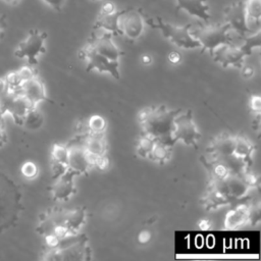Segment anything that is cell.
Returning <instances> with one entry per match:
<instances>
[{
	"mask_svg": "<svg viewBox=\"0 0 261 261\" xmlns=\"http://www.w3.org/2000/svg\"><path fill=\"white\" fill-rule=\"evenodd\" d=\"M179 112L180 109L171 110L164 105L147 106L141 109L138 119L142 134L172 147L175 144L172 137L173 120Z\"/></svg>",
	"mask_w": 261,
	"mask_h": 261,
	"instance_id": "cell-1",
	"label": "cell"
},
{
	"mask_svg": "<svg viewBox=\"0 0 261 261\" xmlns=\"http://www.w3.org/2000/svg\"><path fill=\"white\" fill-rule=\"evenodd\" d=\"M22 195L19 186L7 173L0 170V234L14 227L22 211Z\"/></svg>",
	"mask_w": 261,
	"mask_h": 261,
	"instance_id": "cell-2",
	"label": "cell"
},
{
	"mask_svg": "<svg viewBox=\"0 0 261 261\" xmlns=\"http://www.w3.org/2000/svg\"><path fill=\"white\" fill-rule=\"evenodd\" d=\"M145 23L152 29L159 30L162 35L171 43L182 49H196L201 48L199 41L192 34V24H186L182 27L174 25L164 21L160 17L145 19Z\"/></svg>",
	"mask_w": 261,
	"mask_h": 261,
	"instance_id": "cell-3",
	"label": "cell"
},
{
	"mask_svg": "<svg viewBox=\"0 0 261 261\" xmlns=\"http://www.w3.org/2000/svg\"><path fill=\"white\" fill-rule=\"evenodd\" d=\"M191 32L193 36L199 41L201 48L203 50L209 51L210 54L219 46L233 43L230 36V28L225 22L222 24L201 27L195 32Z\"/></svg>",
	"mask_w": 261,
	"mask_h": 261,
	"instance_id": "cell-4",
	"label": "cell"
},
{
	"mask_svg": "<svg viewBox=\"0 0 261 261\" xmlns=\"http://www.w3.org/2000/svg\"><path fill=\"white\" fill-rule=\"evenodd\" d=\"M46 39L47 34L45 32L37 29L30 30L25 39L18 43L14 51V56L19 59H27L28 64L31 66L37 65L39 56L46 52Z\"/></svg>",
	"mask_w": 261,
	"mask_h": 261,
	"instance_id": "cell-5",
	"label": "cell"
},
{
	"mask_svg": "<svg viewBox=\"0 0 261 261\" xmlns=\"http://www.w3.org/2000/svg\"><path fill=\"white\" fill-rule=\"evenodd\" d=\"M32 108L34 107L19 92H11L6 88L0 93V114L4 116L9 113L18 125L22 124L24 116Z\"/></svg>",
	"mask_w": 261,
	"mask_h": 261,
	"instance_id": "cell-6",
	"label": "cell"
},
{
	"mask_svg": "<svg viewBox=\"0 0 261 261\" xmlns=\"http://www.w3.org/2000/svg\"><path fill=\"white\" fill-rule=\"evenodd\" d=\"M172 137L174 142H182L187 146L194 148L198 147V142L201 138V133L194 121L192 111L189 110L185 113H178L173 120Z\"/></svg>",
	"mask_w": 261,
	"mask_h": 261,
	"instance_id": "cell-7",
	"label": "cell"
},
{
	"mask_svg": "<svg viewBox=\"0 0 261 261\" xmlns=\"http://www.w3.org/2000/svg\"><path fill=\"white\" fill-rule=\"evenodd\" d=\"M80 57L86 61V70H97L100 73L109 72L113 77L119 80V62L111 61L96 52L88 43L79 51Z\"/></svg>",
	"mask_w": 261,
	"mask_h": 261,
	"instance_id": "cell-8",
	"label": "cell"
},
{
	"mask_svg": "<svg viewBox=\"0 0 261 261\" xmlns=\"http://www.w3.org/2000/svg\"><path fill=\"white\" fill-rule=\"evenodd\" d=\"M118 27L121 35L135 41L141 37L145 28V17L140 9H123L118 17Z\"/></svg>",
	"mask_w": 261,
	"mask_h": 261,
	"instance_id": "cell-9",
	"label": "cell"
},
{
	"mask_svg": "<svg viewBox=\"0 0 261 261\" xmlns=\"http://www.w3.org/2000/svg\"><path fill=\"white\" fill-rule=\"evenodd\" d=\"M231 199L224 181V178H210V184L204 196V206L208 210L216 209L230 203Z\"/></svg>",
	"mask_w": 261,
	"mask_h": 261,
	"instance_id": "cell-10",
	"label": "cell"
},
{
	"mask_svg": "<svg viewBox=\"0 0 261 261\" xmlns=\"http://www.w3.org/2000/svg\"><path fill=\"white\" fill-rule=\"evenodd\" d=\"M211 56L213 60L222 67L233 66L241 68L247 55L240 46L231 43L219 46L211 53Z\"/></svg>",
	"mask_w": 261,
	"mask_h": 261,
	"instance_id": "cell-11",
	"label": "cell"
},
{
	"mask_svg": "<svg viewBox=\"0 0 261 261\" xmlns=\"http://www.w3.org/2000/svg\"><path fill=\"white\" fill-rule=\"evenodd\" d=\"M113 35L105 32L101 36H97L95 33L91 35L88 44L99 54L107 59L115 62H119L120 57L124 54L113 42Z\"/></svg>",
	"mask_w": 261,
	"mask_h": 261,
	"instance_id": "cell-12",
	"label": "cell"
},
{
	"mask_svg": "<svg viewBox=\"0 0 261 261\" xmlns=\"http://www.w3.org/2000/svg\"><path fill=\"white\" fill-rule=\"evenodd\" d=\"M224 20L230 31H234L241 37L252 33L247 25L244 1H236L227 6L224 10Z\"/></svg>",
	"mask_w": 261,
	"mask_h": 261,
	"instance_id": "cell-13",
	"label": "cell"
},
{
	"mask_svg": "<svg viewBox=\"0 0 261 261\" xmlns=\"http://www.w3.org/2000/svg\"><path fill=\"white\" fill-rule=\"evenodd\" d=\"M68 161L67 168L75 174H85L89 171L91 165L89 156L84 149L82 142H72L67 145Z\"/></svg>",
	"mask_w": 261,
	"mask_h": 261,
	"instance_id": "cell-14",
	"label": "cell"
},
{
	"mask_svg": "<svg viewBox=\"0 0 261 261\" xmlns=\"http://www.w3.org/2000/svg\"><path fill=\"white\" fill-rule=\"evenodd\" d=\"M19 92L25 97V99L34 108H36L40 102L50 101L46 94L44 82L38 75V73L33 77L24 81L20 86Z\"/></svg>",
	"mask_w": 261,
	"mask_h": 261,
	"instance_id": "cell-15",
	"label": "cell"
},
{
	"mask_svg": "<svg viewBox=\"0 0 261 261\" xmlns=\"http://www.w3.org/2000/svg\"><path fill=\"white\" fill-rule=\"evenodd\" d=\"M76 175L70 169H66L59 176L55 178L54 184L51 186L50 191L54 200L57 201H67L74 194V184L73 176Z\"/></svg>",
	"mask_w": 261,
	"mask_h": 261,
	"instance_id": "cell-16",
	"label": "cell"
},
{
	"mask_svg": "<svg viewBox=\"0 0 261 261\" xmlns=\"http://www.w3.org/2000/svg\"><path fill=\"white\" fill-rule=\"evenodd\" d=\"M84 140L82 144L84 146L85 151L87 152L91 165L92 159L95 157H99L102 155H106L107 152V142L104 134H86L82 136Z\"/></svg>",
	"mask_w": 261,
	"mask_h": 261,
	"instance_id": "cell-17",
	"label": "cell"
},
{
	"mask_svg": "<svg viewBox=\"0 0 261 261\" xmlns=\"http://www.w3.org/2000/svg\"><path fill=\"white\" fill-rule=\"evenodd\" d=\"M175 2L176 10H185L190 15L206 22L211 18L207 0H175Z\"/></svg>",
	"mask_w": 261,
	"mask_h": 261,
	"instance_id": "cell-18",
	"label": "cell"
},
{
	"mask_svg": "<svg viewBox=\"0 0 261 261\" xmlns=\"http://www.w3.org/2000/svg\"><path fill=\"white\" fill-rule=\"evenodd\" d=\"M234 137L227 134H221L215 137L208 147V154L213 158L233 154Z\"/></svg>",
	"mask_w": 261,
	"mask_h": 261,
	"instance_id": "cell-19",
	"label": "cell"
},
{
	"mask_svg": "<svg viewBox=\"0 0 261 261\" xmlns=\"http://www.w3.org/2000/svg\"><path fill=\"white\" fill-rule=\"evenodd\" d=\"M249 210L250 205L246 203L237 205L225 215L224 227L226 229H236L245 225L249 221Z\"/></svg>",
	"mask_w": 261,
	"mask_h": 261,
	"instance_id": "cell-20",
	"label": "cell"
},
{
	"mask_svg": "<svg viewBox=\"0 0 261 261\" xmlns=\"http://www.w3.org/2000/svg\"><path fill=\"white\" fill-rule=\"evenodd\" d=\"M228 195L231 200H240L245 198L251 188L246 184L243 176L240 174H228L224 178Z\"/></svg>",
	"mask_w": 261,
	"mask_h": 261,
	"instance_id": "cell-21",
	"label": "cell"
},
{
	"mask_svg": "<svg viewBox=\"0 0 261 261\" xmlns=\"http://www.w3.org/2000/svg\"><path fill=\"white\" fill-rule=\"evenodd\" d=\"M51 158H52V169L54 173V178H56L67 169V161H68L67 145L54 144L51 149Z\"/></svg>",
	"mask_w": 261,
	"mask_h": 261,
	"instance_id": "cell-22",
	"label": "cell"
},
{
	"mask_svg": "<svg viewBox=\"0 0 261 261\" xmlns=\"http://www.w3.org/2000/svg\"><path fill=\"white\" fill-rule=\"evenodd\" d=\"M121 12H122V10H116V11L110 12V13L99 12V14L95 20L94 29L95 30L103 29V30H105V32L111 33L113 36L121 35V32L118 27V17Z\"/></svg>",
	"mask_w": 261,
	"mask_h": 261,
	"instance_id": "cell-23",
	"label": "cell"
},
{
	"mask_svg": "<svg viewBox=\"0 0 261 261\" xmlns=\"http://www.w3.org/2000/svg\"><path fill=\"white\" fill-rule=\"evenodd\" d=\"M246 21L249 30L254 33L260 29L261 21V0L244 1Z\"/></svg>",
	"mask_w": 261,
	"mask_h": 261,
	"instance_id": "cell-24",
	"label": "cell"
},
{
	"mask_svg": "<svg viewBox=\"0 0 261 261\" xmlns=\"http://www.w3.org/2000/svg\"><path fill=\"white\" fill-rule=\"evenodd\" d=\"M254 150L253 143L243 136H236L234 137V149L233 155L250 161L251 155Z\"/></svg>",
	"mask_w": 261,
	"mask_h": 261,
	"instance_id": "cell-25",
	"label": "cell"
},
{
	"mask_svg": "<svg viewBox=\"0 0 261 261\" xmlns=\"http://www.w3.org/2000/svg\"><path fill=\"white\" fill-rule=\"evenodd\" d=\"M86 219V212L82 208L65 211V223L71 233H75L81 228Z\"/></svg>",
	"mask_w": 261,
	"mask_h": 261,
	"instance_id": "cell-26",
	"label": "cell"
},
{
	"mask_svg": "<svg viewBox=\"0 0 261 261\" xmlns=\"http://www.w3.org/2000/svg\"><path fill=\"white\" fill-rule=\"evenodd\" d=\"M171 156V147L161 142L155 141V144L150 152L149 158L160 164L166 163Z\"/></svg>",
	"mask_w": 261,
	"mask_h": 261,
	"instance_id": "cell-27",
	"label": "cell"
},
{
	"mask_svg": "<svg viewBox=\"0 0 261 261\" xmlns=\"http://www.w3.org/2000/svg\"><path fill=\"white\" fill-rule=\"evenodd\" d=\"M244 42L243 44L240 46L242 48V50L245 52V54L251 55L253 53V50L255 48H259L260 44H261V32L260 29L257 30L254 33H251L250 36H243Z\"/></svg>",
	"mask_w": 261,
	"mask_h": 261,
	"instance_id": "cell-28",
	"label": "cell"
},
{
	"mask_svg": "<svg viewBox=\"0 0 261 261\" xmlns=\"http://www.w3.org/2000/svg\"><path fill=\"white\" fill-rule=\"evenodd\" d=\"M43 115L41 112H39L36 108H32L31 110H29V112L27 113V115L23 118L22 124L21 126H24L28 129H38L42 124H43Z\"/></svg>",
	"mask_w": 261,
	"mask_h": 261,
	"instance_id": "cell-29",
	"label": "cell"
},
{
	"mask_svg": "<svg viewBox=\"0 0 261 261\" xmlns=\"http://www.w3.org/2000/svg\"><path fill=\"white\" fill-rule=\"evenodd\" d=\"M154 144H155V140L154 139H152L149 136H146V135L142 134L139 137L137 145H136V152H137V154L140 157L149 158L150 152H151Z\"/></svg>",
	"mask_w": 261,
	"mask_h": 261,
	"instance_id": "cell-30",
	"label": "cell"
},
{
	"mask_svg": "<svg viewBox=\"0 0 261 261\" xmlns=\"http://www.w3.org/2000/svg\"><path fill=\"white\" fill-rule=\"evenodd\" d=\"M87 134H104L106 129V120L98 115L94 114L89 117L87 124H86Z\"/></svg>",
	"mask_w": 261,
	"mask_h": 261,
	"instance_id": "cell-31",
	"label": "cell"
},
{
	"mask_svg": "<svg viewBox=\"0 0 261 261\" xmlns=\"http://www.w3.org/2000/svg\"><path fill=\"white\" fill-rule=\"evenodd\" d=\"M20 171H21V174L29 178V179H33L37 176L38 174V167L37 165L34 163V162H31V161H28V162H24L22 165H21V168H20Z\"/></svg>",
	"mask_w": 261,
	"mask_h": 261,
	"instance_id": "cell-32",
	"label": "cell"
},
{
	"mask_svg": "<svg viewBox=\"0 0 261 261\" xmlns=\"http://www.w3.org/2000/svg\"><path fill=\"white\" fill-rule=\"evenodd\" d=\"M242 176H243L244 180L246 181V184H247L251 189L258 186V181H259L258 176H257L254 172L249 171V169L246 170V171L242 174Z\"/></svg>",
	"mask_w": 261,
	"mask_h": 261,
	"instance_id": "cell-33",
	"label": "cell"
},
{
	"mask_svg": "<svg viewBox=\"0 0 261 261\" xmlns=\"http://www.w3.org/2000/svg\"><path fill=\"white\" fill-rule=\"evenodd\" d=\"M250 109L252 112H254L255 114H259L261 111V98L258 95H253L251 96L250 99Z\"/></svg>",
	"mask_w": 261,
	"mask_h": 261,
	"instance_id": "cell-34",
	"label": "cell"
},
{
	"mask_svg": "<svg viewBox=\"0 0 261 261\" xmlns=\"http://www.w3.org/2000/svg\"><path fill=\"white\" fill-rule=\"evenodd\" d=\"M7 143V134L4 123V116L0 114V148Z\"/></svg>",
	"mask_w": 261,
	"mask_h": 261,
	"instance_id": "cell-35",
	"label": "cell"
},
{
	"mask_svg": "<svg viewBox=\"0 0 261 261\" xmlns=\"http://www.w3.org/2000/svg\"><path fill=\"white\" fill-rule=\"evenodd\" d=\"M42 1L57 12L62 10V7L65 3V0H42Z\"/></svg>",
	"mask_w": 261,
	"mask_h": 261,
	"instance_id": "cell-36",
	"label": "cell"
},
{
	"mask_svg": "<svg viewBox=\"0 0 261 261\" xmlns=\"http://www.w3.org/2000/svg\"><path fill=\"white\" fill-rule=\"evenodd\" d=\"M241 69H242V75H243V77H245V79H249V77L253 76L254 73H255L254 68H253L252 66H250V65H245V64H243L242 67H241Z\"/></svg>",
	"mask_w": 261,
	"mask_h": 261,
	"instance_id": "cell-37",
	"label": "cell"
},
{
	"mask_svg": "<svg viewBox=\"0 0 261 261\" xmlns=\"http://www.w3.org/2000/svg\"><path fill=\"white\" fill-rule=\"evenodd\" d=\"M116 10H117V9H116L114 3L108 1V2H105V3L102 5V7H101V9H100V12H103V13H110V12H114V11H116Z\"/></svg>",
	"mask_w": 261,
	"mask_h": 261,
	"instance_id": "cell-38",
	"label": "cell"
},
{
	"mask_svg": "<svg viewBox=\"0 0 261 261\" xmlns=\"http://www.w3.org/2000/svg\"><path fill=\"white\" fill-rule=\"evenodd\" d=\"M151 239V233L148 230H142L138 234V241L140 244H147Z\"/></svg>",
	"mask_w": 261,
	"mask_h": 261,
	"instance_id": "cell-39",
	"label": "cell"
},
{
	"mask_svg": "<svg viewBox=\"0 0 261 261\" xmlns=\"http://www.w3.org/2000/svg\"><path fill=\"white\" fill-rule=\"evenodd\" d=\"M168 60L173 64H177L180 61V54L176 51H172L168 54Z\"/></svg>",
	"mask_w": 261,
	"mask_h": 261,
	"instance_id": "cell-40",
	"label": "cell"
},
{
	"mask_svg": "<svg viewBox=\"0 0 261 261\" xmlns=\"http://www.w3.org/2000/svg\"><path fill=\"white\" fill-rule=\"evenodd\" d=\"M6 29V17L3 14H0V39L3 37Z\"/></svg>",
	"mask_w": 261,
	"mask_h": 261,
	"instance_id": "cell-41",
	"label": "cell"
},
{
	"mask_svg": "<svg viewBox=\"0 0 261 261\" xmlns=\"http://www.w3.org/2000/svg\"><path fill=\"white\" fill-rule=\"evenodd\" d=\"M198 226L200 229L202 230H208L211 227V223L210 221H208L207 219H202L200 220V222L198 223Z\"/></svg>",
	"mask_w": 261,
	"mask_h": 261,
	"instance_id": "cell-42",
	"label": "cell"
},
{
	"mask_svg": "<svg viewBox=\"0 0 261 261\" xmlns=\"http://www.w3.org/2000/svg\"><path fill=\"white\" fill-rule=\"evenodd\" d=\"M142 62H143V64H145V65H149V64L152 62L151 56H150V55H147V54L143 55V56H142Z\"/></svg>",
	"mask_w": 261,
	"mask_h": 261,
	"instance_id": "cell-43",
	"label": "cell"
},
{
	"mask_svg": "<svg viewBox=\"0 0 261 261\" xmlns=\"http://www.w3.org/2000/svg\"><path fill=\"white\" fill-rule=\"evenodd\" d=\"M1 1H4V2L9 3L11 5H16L19 2V0H1Z\"/></svg>",
	"mask_w": 261,
	"mask_h": 261,
	"instance_id": "cell-44",
	"label": "cell"
},
{
	"mask_svg": "<svg viewBox=\"0 0 261 261\" xmlns=\"http://www.w3.org/2000/svg\"><path fill=\"white\" fill-rule=\"evenodd\" d=\"M92 1H99V0H92Z\"/></svg>",
	"mask_w": 261,
	"mask_h": 261,
	"instance_id": "cell-45",
	"label": "cell"
}]
</instances>
